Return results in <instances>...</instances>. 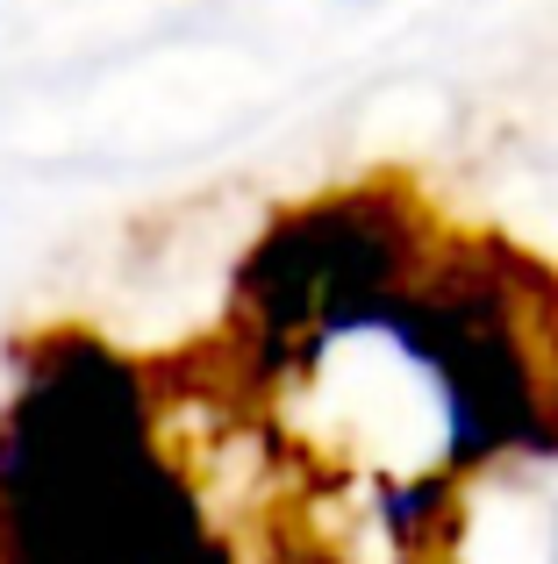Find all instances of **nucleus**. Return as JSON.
I'll return each mask as SVG.
<instances>
[{"label": "nucleus", "mask_w": 558, "mask_h": 564, "mask_svg": "<svg viewBox=\"0 0 558 564\" xmlns=\"http://www.w3.org/2000/svg\"><path fill=\"white\" fill-rule=\"evenodd\" d=\"M551 564H558V536H551Z\"/></svg>", "instance_id": "nucleus-1"}]
</instances>
